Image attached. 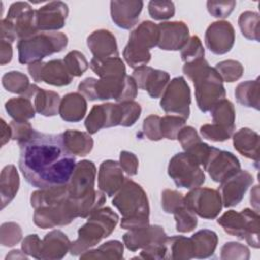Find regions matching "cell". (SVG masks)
<instances>
[{
	"mask_svg": "<svg viewBox=\"0 0 260 260\" xmlns=\"http://www.w3.org/2000/svg\"><path fill=\"white\" fill-rule=\"evenodd\" d=\"M12 58V49L10 42L1 40V64L4 65L10 62Z\"/></svg>",
	"mask_w": 260,
	"mask_h": 260,
	"instance_id": "cell-50",
	"label": "cell"
},
{
	"mask_svg": "<svg viewBox=\"0 0 260 260\" xmlns=\"http://www.w3.org/2000/svg\"><path fill=\"white\" fill-rule=\"evenodd\" d=\"M158 29L159 41L157 46L161 50H181L189 41V29L182 21L161 22L158 24Z\"/></svg>",
	"mask_w": 260,
	"mask_h": 260,
	"instance_id": "cell-20",
	"label": "cell"
},
{
	"mask_svg": "<svg viewBox=\"0 0 260 260\" xmlns=\"http://www.w3.org/2000/svg\"><path fill=\"white\" fill-rule=\"evenodd\" d=\"M184 73L193 80L197 105L202 112L212 109L225 95L222 79L218 72L209 67L204 58L186 63L183 67Z\"/></svg>",
	"mask_w": 260,
	"mask_h": 260,
	"instance_id": "cell-2",
	"label": "cell"
},
{
	"mask_svg": "<svg viewBox=\"0 0 260 260\" xmlns=\"http://www.w3.org/2000/svg\"><path fill=\"white\" fill-rule=\"evenodd\" d=\"M113 204L124 216L121 226L136 230L147 226L149 207L146 194L133 181L127 180L123 189L113 199Z\"/></svg>",
	"mask_w": 260,
	"mask_h": 260,
	"instance_id": "cell-3",
	"label": "cell"
},
{
	"mask_svg": "<svg viewBox=\"0 0 260 260\" xmlns=\"http://www.w3.org/2000/svg\"><path fill=\"white\" fill-rule=\"evenodd\" d=\"M236 6L235 1H208L207 2V9L208 12L213 15L214 17L224 18L231 14Z\"/></svg>",
	"mask_w": 260,
	"mask_h": 260,
	"instance_id": "cell-46",
	"label": "cell"
},
{
	"mask_svg": "<svg viewBox=\"0 0 260 260\" xmlns=\"http://www.w3.org/2000/svg\"><path fill=\"white\" fill-rule=\"evenodd\" d=\"M113 21L121 28L129 29L135 25L143 7L142 1H111Z\"/></svg>",
	"mask_w": 260,
	"mask_h": 260,
	"instance_id": "cell-22",
	"label": "cell"
},
{
	"mask_svg": "<svg viewBox=\"0 0 260 260\" xmlns=\"http://www.w3.org/2000/svg\"><path fill=\"white\" fill-rule=\"evenodd\" d=\"M95 167L92 161L82 160L76 164L74 173L67 184L68 195L73 199H80L93 192Z\"/></svg>",
	"mask_w": 260,
	"mask_h": 260,
	"instance_id": "cell-16",
	"label": "cell"
},
{
	"mask_svg": "<svg viewBox=\"0 0 260 260\" xmlns=\"http://www.w3.org/2000/svg\"><path fill=\"white\" fill-rule=\"evenodd\" d=\"M162 229L158 225L144 226L141 229L131 230V232L124 235V242L126 244V247L131 251H135L138 248H147L153 245H157L161 243L166 237L153 239L151 236L158 233Z\"/></svg>",
	"mask_w": 260,
	"mask_h": 260,
	"instance_id": "cell-25",
	"label": "cell"
},
{
	"mask_svg": "<svg viewBox=\"0 0 260 260\" xmlns=\"http://www.w3.org/2000/svg\"><path fill=\"white\" fill-rule=\"evenodd\" d=\"M18 166L25 181L39 189L66 186L76 167L75 156L65 144L63 134L32 129L18 141Z\"/></svg>",
	"mask_w": 260,
	"mask_h": 260,
	"instance_id": "cell-1",
	"label": "cell"
},
{
	"mask_svg": "<svg viewBox=\"0 0 260 260\" xmlns=\"http://www.w3.org/2000/svg\"><path fill=\"white\" fill-rule=\"evenodd\" d=\"M68 15V6L61 1H53L36 10L37 28L41 30L60 29Z\"/></svg>",
	"mask_w": 260,
	"mask_h": 260,
	"instance_id": "cell-18",
	"label": "cell"
},
{
	"mask_svg": "<svg viewBox=\"0 0 260 260\" xmlns=\"http://www.w3.org/2000/svg\"><path fill=\"white\" fill-rule=\"evenodd\" d=\"M90 67L95 74L103 77L108 76H123L126 75L125 66L119 57H112L107 59L92 58Z\"/></svg>",
	"mask_w": 260,
	"mask_h": 260,
	"instance_id": "cell-31",
	"label": "cell"
},
{
	"mask_svg": "<svg viewBox=\"0 0 260 260\" xmlns=\"http://www.w3.org/2000/svg\"><path fill=\"white\" fill-rule=\"evenodd\" d=\"M211 115L213 118V124L221 127L235 130V111L234 106L230 101L221 100L211 109Z\"/></svg>",
	"mask_w": 260,
	"mask_h": 260,
	"instance_id": "cell-34",
	"label": "cell"
},
{
	"mask_svg": "<svg viewBox=\"0 0 260 260\" xmlns=\"http://www.w3.org/2000/svg\"><path fill=\"white\" fill-rule=\"evenodd\" d=\"M233 132H234V130L221 127L216 124L203 125L200 128L201 135L204 138L212 140V141H224L232 136Z\"/></svg>",
	"mask_w": 260,
	"mask_h": 260,
	"instance_id": "cell-44",
	"label": "cell"
},
{
	"mask_svg": "<svg viewBox=\"0 0 260 260\" xmlns=\"http://www.w3.org/2000/svg\"><path fill=\"white\" fill-rule=\"evenodd\" d=\"M35 96V107L38 113L47 117L57 115L60 102L58 93L40 88Z\"/></svg>",
	"mask_w": 260,
	"mask_h": 260,
	"instance_id": "cell-32",
	"label": "cell"
},
{
	"mask_svg": "<svg viewBox=\"0 0 260 260\" xmlns=\"http://www.w3.org/2000/svg\"><path fill=\"white\" fill-rule=\"evenodd\" d=\"M259 83L258 78L255 81H246L240 83L235 91L238 102L246 107H254L259 110Z\"/></svg>",
	"mask_w": 260,
	"mask_h": 260,
	"instance_id": "cell-35",
	"label": "cell"
},
{
	"mask_svg": "<svg viewBox=\"0 0 260 260\" xmlns=\"http://www.w3.org/2000/svg\"><path fill=\"white\" fill-rule=\"evenodd\" d=\"M120 159H121V168H123L128 175L133 176L137 173L138 160L133 153L128 151H122L120 155Z\"/></svg>",
	"mask_w": 260,
	"mask_h": 260,
	"instance_id": "cell-49",
	"label": "cell"
},
{
	"mask_svg": "<svg viewBox=\"0 0 260 260\" xmlns=\"http://www.w3.org/2000/svg\"><path fill=\"white\" fill-rule=\"evenodd\" d=\"M185 206L200 217L214 218L221 209L220 195L217 191L207 188H197L184 198Z\"/></svg>",
	"mask_w": 260,
	"mask_h": 260,
	"instance_id": "cell-12",
	"label": "cell"
},
{
	"mask_svg": "<svg viewBox=\"0 0 260 260\" xmlns=\"http://www.w3.org/2000/svg\"><path fill=\"white\" fill-rule=\"evenodd\" d=\"M124 176L120 165L114 160H106L100 167L99 187L108 196H113L122 186Z\"/></svg>",
	"mask_w": 260,
	"mask_h": 260,
	"instance_id": "cell-24",
	"label": "cell"
},
{
	"mask_svg": "<svg viewBox=\"0 0 260 260\" xmlns=\"http://www.w3.org/2000/svg\"><path fill=\"white\" fill-rule=\"evenodd\" d=\"M143 130L150 140H159L162 138L160 133V118L158 116H149L144 120Z\"/></svg>",
	"mask_w": 260,
	"mask_h": 260,
	"instance_id": "cell-47",
	"label": "cell"
},
{
	"mask_svg": "<svg viewBox=\"0 0 260 260\" xmlns=\"http://www.w3.org/2000/svg\"><path fill=\"white\" fill-rule=\"evenodd\" d=\"M64 141L69 150L73 154L80 156L86 155L92 148L93 141L91 137L84 133L75 130H68L63 133Z\"/></svg>",
	"mask_w": 260,
	"mask_h": 260,
	"instance_id": "cell-30",
	"label": "cell"
},
{
	"mask_svg": "<svg viewBox=\"0 0 260 260\" xmlns=\"http://www.w3.org/2000/svg\"><path fill=\"white\" fill-rule=\"evenodd\" d=\"M258 219L257 212L248 208L242 210L241 213H237L234 210L225 212L217 222L223 226L224 231L239 239H245L250 246L258 248Z\"/></svg>",
	"mask_w": 260,
	"mask_h": 260,
	"instance_id": "cell-9",
	"label": "cell"
},
{
	"mask_svg": "<svg viewBox=\"0 0 260 260\" xmlns=\"http://www.w3.org/2000/svg\"><path fill=\"white\" fill-rule=\"evenodd\" d=\"M2 84L6 90L14 93H24L30 85L27 77L18 71L7 72L2 77Z\"/></svg>",
	"mask_w": 260,
	"mask_h": 260,
	"instance_id": "cell-36",
	"label": "cell"
},
{
	"mask_svg": "<svg viewBox=\"0 0 260 260\" xmlns=\"http://www.w3.org/2000/svg\"><path fill=\"white\" fill-rule=\"evenodd\" d=\"M132 77L135 80L137 87L147 90L151 98L156 99L165 89L170 75L161 70H156L148 66H141L134 70Z\"/></svg>",
	"mask_w": 260,
	"mask_h": 260,
	"instance_id": "cell-19",
	"label": "cell"
},
{
	"mask_svg": "<svg viewBox=\"0 0 260 260\" xmlns=\"http://www.w3.org/2000/svg\"><path fill=\"white\" fill-rule=\"evenodd\" d=\"M190 88L185 79L179 76L169 84L161 98L160 107L165 112L178 114L186 120L190 114Z\"/></svg>",
	"mask_w": 260,
	"mask_h": 260,
	"instance_id": "cell-11",
	"label": "cell"
},
{
	"mask_svg": "<svg viewBox=\"0 0 260 260\" xmlns=\"http://www.w3.org/2000/svg\"><path fill=\"white\" fill-rule=\"evenodd\" d=\"M5 109L9 116H11L14 121H25L27 119L35 117V110L29 99L20 96L14 98L6 102Z\"/></svg>",
	"mask_w": 260,
	"mask_h": 260,
	"instance_id": "cell-33",
	"label": "cell"
},
{
	"mask_svg": "<svg viewBox=\"0 0 260 260\" xmlns=\"http://www.w3.org/2000/svg\"><path fill=\"white\" fill-rule=\"evenodd\" d=\"M59 108V113L63 120L78 122L85 115L86 101L79 93H68L63 98Z\"/></svg>",
	"mask_w": 260,
	"mask_h": 260,
	"instance_id": "cell-26",
	"label": "cell"
},
{
	"mask_svg": "<svg viewBox=\"0 0 260 260\" xmlns=\"http://www.w3.org/2000/svg\"><path fill=\"white\" fill-rule=\"evenodd\" d=\"M185 124V119L174 117V116H166L160 119V133L162 137H167L168 139H176L179 131Z\"/></svg>",
	"mask_w": 260,
	"mask_h": 260,
	"instance_id": "cell-42",
	"label": "cell"
},
{
	"mask_svg": "<svg viewBox=\"0 0 260 260\" xmlns=\"http://www.w3.org/2000/svg\"><path fill=\"white\" fill-rule=\"evenodd\" d=\"M117 221V214L109 207L93 212L87 222L79 229V238L76 242L72 243L71 254L77 255L80 252L81 246L83 249L94 246L101 239L108 237L115 229Z\"/></svg>",
	"mask_w": 260,
	"mask_h": 260,
	"instance_id": "cell-8",
	"label": "cell"
},
{
	"mask_svg": "<svg viewBox=\"0 0 260 260\" xmlns=\"http://www.w3.org/2000/svg\"><path fill=\"white\" fill-rule=\"evenodd\" d=\"M159 41L158 25L151 21H143L130 35L129 43L123 55L126 62L133 68L145 66L150 60L149 49Z\"/></svg>",
	"mask_w": 260,
	"mask_h": 260,
	"instance_id": "cell-7",
	"label": "cell"
},
{
	"mask_svg": "<svg viewBox=\"0 0 260 260\" xmlns=\"http://www.w3.org/2000/svg\"><path fill=\"white\" fill-rule=\"evenodd\" d=\"M87 46L95 59L119 57L116 39L109 30L100 29L93 31L87 38Z\"/></svg>",
	"mask_w": 260,
	"mask_h": 260,
	"instance_id": "cell-23",
	"label": "cell"
},
{
	"mask_svg": "<svg viewBox=\"0 0 260 260\" xmlns=\"http://www.w3.org/2000/svg\"><path fill=\"white\" fill-rule=\"evenodd\" d=\"M28 71L35 81H45L52 85H67L72 80L65 63L62 60H52L47 63L35 62L29 64Z\"/></svg>",
	"mask_w": 260,
	"mask_h": 260,
	"instance_id": "cell-13",
	"label": "cell"
},
{
	"mask_svg": "<svg viewBox=\"0 0 260 260\" xmlns=\"http://www.w3.org/2000/svg\"><path fill=\"white\" fill-rule=\"evenodd\" d=\"M235 41V32L228 21H216L208 26L205 34V44L210 52L221 55L229 52Z\"/></svg>",
	"mask_w": 260,
	"mask_h": 260,
	"instance_id": "cell-17",
	"label": "cell"
},
{
	"mask_svg": "<svg viewBox=\"0 0 260 260\" xmlns=\"http://www.w3.org/2000/svg\"><path fill=\"white\" fill-rule=\"evenodd\" d=\"M175 217L177 221V231L182 233L191 232L197 224V219L191 210H189L185 204L178 207L175 211Z\"/></svg>",
	"mask_w": 260,
	"mask_h": 260,
	"instance_id": "cell-38",
	"label": "cell"
},
{
	"mask_svg": "<svg viewBox=\"0 0 260 260\" xmlns=\"http://www.w3.org/2000/svg\"><path fill=\"white\" fill-rule=\"evenodd\" d=\"M258 23L259 15L256 12L246 11L239 17V25L244 37L250 40L258 41Z\"/></svg>",
	"mask_w": 260,
	"mask_h": 260,
	"instance_id": "cell-37",
	"label": "cell"
},
{
	"mask_svg": "<svg viewBox=\"0 0 260 260\" xmlns=\"http://www.w3.org/2000/svg\"><path fill=\"white\" fill-rule=\"evenodd\" d=\"M64 63L72 76H80L87 69L88 63L83 54L78 51H72L67 54Z\"/></svg>",
	"mask_w": 260,
	"mask_h": 260,
	"instance_id": "cell-39",
	"label": "cell"
},
{
	"mask_svg": "<svg viewBox=\"0 0 260 260\" xmlns=\"http://www.w3.org/2000/svg\"><path fill=\"white\" fill-rule=\"evenodd\" d=\"M191 240L196 258H206L212 255L217 243L216 234L208 230L199 231L192 236Z\"/></svg>",
	"mask_w": 260,
	"mask_h": 260,
	"instance_id": "cell-28",
	"label": "cell"
},
{
	"mask_svg": "<svg viewBox=\"0 0 260 260\" xmlns=\"http://www.w3.org/2000/svg\"><path fill=\"white\" fill-rule=\"evenodd\" d=\"M17 38L25 39L37 34L36 10L27 2H14L10 5L7 17Z\"/></svg>",
	"mask_w": 260,
	"mask_h": 260,
	"instance_id": "cell-15",
	"label": "cell"
},
{
	"mask_svg": "<svg viewBox=\"0 0 260 260\" xmlns=\"http://www.w3.org/2000/svg\"><path fill=\"white\" fill-rule=\"evenodd\" d=\"M177 138H178V140H180V142L185 150L190 149L192 146H194L195 144L200 142V138L197 135L195 129L190 126H187V127L181 129L177 135Z\"/></svg>",
	"mask_w": 260,
	"mask_h": 260,
	"instance_id": "cell-48",
	"label": "cell"
},
{
	"mask_svg": "<svg viewBox=\"0 0 260 260\" xmlns=\"http://www.w3.org/2000/svg\"><path fill=\"white\" fill-rule=\"evenodd\" d=\"M148 12L153 19H168L174 16L175 5L172 1H150L148 3Z\"/></svg>",
	"mask_w": 260,
	"mask_h": 260,
	"instance_id": "cell-41",
	"label": "cell"
},
{
	"mask_svg": "<svg viewBox=\"0 0 260 260\" xmlns=\"http://www.w3.org/2000/svg\"><path fill=\"white\" fill-rule=\"evenodd\" d=\"M181 57L185 63H190L192 61H195L204 57V49L201 45L200 39L197 36H193L188 41L186 46L183 48Z\"/></svg>",
	"mask_w": 260,
	"mask_h": 260,
	"instance_id": "cell-43",
	"label": "cell"
},
{
	"mask_svg": "<svg viewBox=\"0 0 260 260\" xmlns=\"http://www.w3.org/2000/svg\"><path fill=\"white\" fill-rule=\"evenodd\" d=\"M19 186L18 174L14 166H6L1 174V199L2 208H4L15 196Z\"/></svg>",
	"mask_w": 260,
	"mask_h": 260,
	"instance_id": "cell-29",
	"label": "cell"
},
{
	"mask_svg": "<svg viewBox=\"0 0 260 260\" xmlns=\"http://www.w3.org/2000/svg\"><path fill=\"white\" fill-rule=\"evenodd\" d=\"M253 183V177L247 171H239L237 174L221 182L220 190L223 205L225 207H231L237 205L243 198L248 187Z\"/></svg>",
	"mask_w": 260,
	"mask_h": 260,
	"instance_id": "cell-21",
	"label": "cell"
},
{
	"mask_svg": "<svg viewBox=\"0 0 260 260\" xmlns=\"http://www.w3.org/2000/svg\"><path fill=\"white\" fill-rule=\"evenodd\" d=\"M199 165L192 154L180 152L170 160L168 173L178 187L192 189L199 187L205 181V176Z\"/></svg>",
	"mask_w": 260,
	"mask_h": 260,
	"instance_id": "cell-10",
	"label": "cell"
},
{
	"mask_svg": "<svg viewBox=\"0 0 260 260\" xmlns=\"http://www.w3.org/2000/svg\"><path fill=\"white\" fill-rule=\"evenodd\" d=\"M204 169L209 173L214 182L221 183L240 171L239 159L231 152L212 147L204 164Z\"/></svg>",
	"mask_w": 260,
	"mask_h": 260,
	"instance_id": "cell-14",
	"label": "cell"
},
{
	"mask_svg": "<svg viewBox=\"0 0 260 260\" xmlns=\"http://www.w3.org/2000/svg\"><path fill=\"white\" fill-rule=\"evenodd\" d=\"M161 202H162V207L166 212L174 213V211L178 207H180L184 204V198L181 193H178L176 191L166 190L162 193Z\"/></svg>",
	"mask_w": 260,
	"mask_h": 260,
	"instance_id": "cell-45",
	"label": "cell"
},
{
	"mask_svg": "<svg viewBox=\"0 0 260 260\" xmlns=\"http://www.w3.org/2000/svg\"><path fill=\"white\" fill-rule=\"evenodd\" d=\"M216 69L218 70V74L221 75V79L228 81V82H233L237 79H239L242 76L243 73V67L242 65L233 60L229 61H222L216 64Z\"/></svg>",
	"mask_w": 260,
	"mask_h": 260,
	"instance_id": "cell-40",
	"label": "cell"
},
{
	"mask_svg": "<svg viewBox=\"0 0 260 260\" xmlns=\"http://www.w3.org/2000/svg\"><path fill=\"white\" fill-rule=\"evenodd\" d=\"M234 145L242 155L258 161L259 136L256 132L242 128L234 136Z\"/></svg>",
	"mask_w": 260,
	"mask_h": 260,
	"instance_id": "cell-27",
	"label": "cell"
},
{
	"mask_svg": "<svg viewBox=\"0 0 260 260\" xmlns=\"http://www.w3.org/2000/svg\"><path fill=\"white\" fill-rule=\"evenodd\" d=\"M68 43L62 32H37L17 43L18 61L21 64L39 62L48 55L62 51Z\"/></svg>",
	"mask_w": 260,
	"mask_h": 260,
	"instance_id": "cell-6",
	"label": "cell"
},
{
	"mask_svg": "<svg viewBox=\"0 0 260 260\" xmlns=\"http://www.w3.org/2000/svg\"><path fill=\"white\" fill-rule=\"evenodd\" d=\"M78 90L89 101L115 99L118 102H127L136 96L137 84L128 75L108 76L100 80L88 77L79 83Z\"/></svg>",
	"mask_w": 260,
	"mask_h": 260,
	"instance_id": "cell-5",
	"label": "cell"
},
{
	"mask_svg": "<svg viewBox=\"0 0 260 260\" xmlns=\"http://www.w3.org/2000/svg\"><path fill=\"white\" fill-rule=\"evenodd\" d=\"M141 108L139 104L127 101L121 104L95 105L85 120V128L90 134L101 128H108L117 125L132 126L139 118Z\"/></svg>",
	"mask_w": 260,
	"mask_h": 260,
	"instance_id": "cell-4",
	"label": "cell"
}]
</instances>
